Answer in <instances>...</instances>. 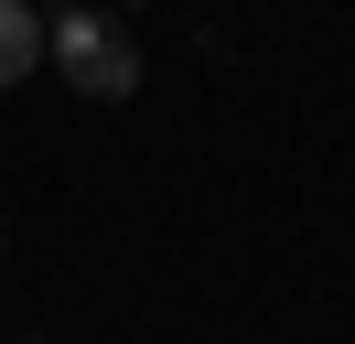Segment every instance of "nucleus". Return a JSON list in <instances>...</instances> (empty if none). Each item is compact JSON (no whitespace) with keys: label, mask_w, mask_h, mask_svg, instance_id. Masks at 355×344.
I'll use <instances>...</instances> for the list:
<instances>
[{"label":"nucleus","mask_w":355,"mask_h":344,"mask_svg":"<svg viewBox=\"0 0 355 344\" xmlns=\"http://www.w3.org/2000/svg\"><path fill=\"white\" fill-rule=\"evenodd\" d=\"M44 64L76 86V97H97V108H119L140 86V33L119 11H65V22H44Z\"/></svg>","instance_id":"f257e3e1"},{"label":"nucleus","mask_w":355,"mask_h":344,"mask_svg":"<svg viewBox=\"0 0 355 344\" xmlns=\"http://www.w3.org/2000/svg\"><path fill=\"white\" fill-rule=\"evenodd\" d=\"M33 64H44V11L0 0V86H33Z\"/></svg>","instance_id":"f03ea898"}]
</instances>
